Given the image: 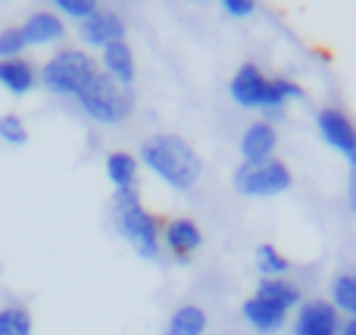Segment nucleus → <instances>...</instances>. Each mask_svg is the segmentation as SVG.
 <instances>
[{
  "label": "nucleus",
  "mask_w": 356,
  "mask_h": 335,
  "mask_svg": "<svg viewBox=\"0 0 356 335\" xmlns=\"http://www.w3.org/2000/svg\"><path fill=\"white\" fill-rule=\"evenodd\" d=\"M138 163L147 173H154L163 185L181 194L194 192L203 176L200 154L191 148V141H184L181 135H172V132H156V135L144 138L138 148Z\"/></svg>",
  "instance_id": "1"
},
{
  "label": "nucleus",
  "mask_w": 356,
  "mask_h": 335,
  "mask_svg": "<svg viewBox=\"0 0 356 335\" xmlns=\"http://www.w3.org/2000/svg\"><path fill=\"white\" fill-rule=\"evenodd\" d=\"M228 98L241 110H257L259 119H275L294 100H303V88L288 75H266L257 63H241L228 81Z\"/></svg>",
  "instance_id": "2"
},
{
  "label": "nucleus",
  "mask_w": 356,
  "mask_h": 335,
  "mask_svg": "<svg viewBox=\"0 0 356 335\" xmlns=\"http://www.w3.org/2000/svg\"><path fill=\"white\" fill-rule=\"evenodd\" d=\"M110 213H113V226H116L119 238H122L141 260H160L163 223L141 204L138 188H131V192H113Z\"/></svg>",
  "instance_id": "3"
},
{
  "label": "nucleus",
  "mask_w": 356,
  "mask_h": 335,
  "mask_svg": "<svg viewBox=\"0 0 356 335\" xmlns=\"http://www.w3.org/2000/svg\"><path fill=\"white\" fill-rule=\"evenodd\" d=\"M41 69V88L56 100H75L81 88L100 72L97 60L81 47H60L47 56Z\"/></svg>",
  "instance_id": "4"
},
{
  "label": "nucleus",
  "mask_w": 356,
  "mask_h": 335,
  "mask_svg": "<svg viewBox=\"0 0 356 335\" xmlns=\"http://www.w3.org/2000/svg\"><path fill=\"white\" fill-rule=\"evenodd\" d=\"M75 107L81 110V116L97 125H122L135 113V88H122L110 75L97 72L81 88Z\"/></svg>",
  "instance_id": "5"
},
{
  "label": "nucleus",
  "mask_w": 356,
  "mask_h": 335,
  "mask_svg": "<svg viewBox=\"0 0 356 335\" xmlns=\"http://www.w3.org/2000/svg\"><path fill=\"white\" fill-rule=\"evenodd\" d=\"M291 185H294V176H291L288 163H282V160L241 163L232 173V188L241 198H250V201L278 198V194L291 192Z\"/></svg>",
  "instance_id": "6"
},
{
  "label": "nucleus",
  "mask_w": 356,
  "mask_h": 335,
  "mask_svg": "<svg viewBox=\"0 0 356 335\" xmlns=\"http://www.w3.org/2000/svg\"><path fill=\"white\" fill-rule=\"evenodd\" d=\"M341 323L344 320L328 298H303L291 320V335H341Z\"/></svg>",
  "instance_id": "7"
},
{
  "label": "nucleus",
  "mask_w": 356,
  "mask_h": 335,
  "mask_svg": "<svg viewBox=\"0 0 356 335\" xmlns=\"http://www.w3.org/2000/svg\"><path fill=\"white\" fill-rule=\"evenodd\" d=\"M125 35H129V25L110 6H97L85 22H79V38L94 50H104L116 41H125Z\"/></svg>",
  "instance_id": "8"
},
{
  "label": "nucleus",
  "mask_w": 356,
  "mask_h": 335,
  "mask_svg": "<svg viewBox=\"0 0 356 335\" xmlns=\"http://www.w3.org/2000/svg\"><path fill=\"white\" fill-rule=\"evenodd\" d=\"M316 129H319L322 141L332 150H338L341 157H350L356 150V125L338 107H322V110L316 113Z\"/></svg>",
  "instance_id": "9"
},
{
  "label": "nucleus",
  "mask_w": 356,
  "mask_h": 335,
  "mask_svg": "<svg viewBox=\"0 0 356 335\" xmlns=\"http://www.w3.org/2000/svg\"><path fill=\"white\" fill-rule=\"evenodd\" d=\"M160 238H163V248H166L178 263H188L191 257L203 248V229L197 226V219H191V217L166 219Z\"/></svg>",
  "instance_id": "10"
},
{
  "label": "nucleus",
  "mask_w": 356,
  "mask_h": 335,
  "mask_svg": "<svg viewBox=\"0 0 356 335\" xmlns=\"http://www.w3.org/2000/svg\"><path fill=\"white\" fill-rule=\"evenodd\" d=\"M275 150H278V129L269 119H257V123H250L241 132V141H238L241 163L275 160Z\"/></svg>",
  "instance_id": "11"
},
{
  "label": "nucleus",
  "mask_w": 356,
  "mask_h": 335,
  "mask_svg": "<svg viewBox=\"0 0 356 335\" xmlns=\"http://www.w3.org/2000/svg\"><path fill=\"white\" fill-rule=\"evenodd\" d=\"M241 317H244V323L257 335H275L288 326L291 313L284 311V307H278L275 301L253 292L250 298H244V304H241Z\"/></svg>",
  "instance_id": "12"
},
{
  "label": "nucleus",
  "mask_w": 356,
  "mask_h": 335,
  "mask_svg": "<svg viewBox=\"0 0 356 335\" xmlns=\"http://www.w3.org/2000/svg\"><path fill=\"white\" fill-rule=\"evenodd\" d=\"M19 29L29 47H56L66 38V22L54 10H31Z\"/></svg>",
  "instance_id": "13"
},
{
  "label": "nucleus",
  "mask_w": 356,
  "mask_h": 335,
  "mask_svg": "<svg viewBox=\"0 0 356 335\" xmlns=\"http://www.w3.org/2000/svg\"><path fill=\"white\" fill-rule=\"evenodd\" d=\"M100 72L110 75L116 85L122 88H135V75H138V63H135V50L129 41H116L110 47L100 50Z\"/></svg>",
  "instance_id": "14"
},
{
  "label": "nucleus",
  "mask_w": 356,
  "mask_h": 335,
  "mask_svg": "<svg viewBox=\"0 0 356 335\" xmlns=\"http://www.w3.org/2000/svg\"><path fill=\"white\" fill-rule=\"evenodd\" d=\"M0 88L13 98H25L35 88H41V69L29 60V56H19V60H0Z\"/></svg>",
  "instance_id": "15"
},
{
  "label": "nucleus",
  "mask_w": 356,
  "mask_h": 335,
  "mask_svg": "<svg viewBox=\"0 0 356 335\" xmlns=\"http://www.w3.org/2000/svg\"><path fill=\"white\" fill-rule=\"evenodd\" d=\"M104 176L113 185V192H131L138 188V176H141V163L129 150H110L104 160Z\"/></svg>",
  "instance_id": "16"
},
{
  "label": "nucleus",
  "mask_w": 356,
  "mask_h": 335,
  "mask_svg": "<svg viewBox=\"0 0 356 335\" xmlns=\"http://www.w3.org/2000/svg\"><path fill=\"white\" fill-rule=\"evenodd\" d=\"M209 329V313L200 304H178L169 313L163 335H207Z\"/></svg>",
  "instance_id": "17"
},
{
  "label": "nucleus",
  "mask_w": 356,
  "mask_h": 335,
  "mask_svg": "<svg viewBox=\"0 0 356 335\" xmlns=\"http://www.w3.org/2000/svg\"><path fill=\"white\" fill-rule=\"evenodd\" d=\"M0 335H35V317L25 301H0Z\"/></svg>",
  "instance_id": "18"
},
{
  "label": "nucleus",
  "mask_w": 356,
  "mask_h": 335,
  "mask_svg": "<svg viewBox=\"0 0 356 335\" xmlns=\"http://www.w3.org/2000/svg\"><path fill=\"white\" fill-rule=\"evenodd\" d=\"M253 292L263 295V298H269V301H275V304L284 307L288 313L303 304V292L291 276H282V279H259Z\"/></svg>",
  "instance_id": "19"
},
{
  "label": "nucleus",
  "mask_w": 356,
  "mask_h": 335,
  "mask_svg": "<svg viewBox=\"0 0 356 335\" xmlns=\"http://www.w3.org/2000/svg\"><path fill=\"white\" fill-rule=\"evenodd\" d=\"M328 301L341 317H356V270H341L328 282Z\"/></svg>",
  "instance_id": "20"
},
{
  "label": "nucleus",
  "mask_w": 356,
  "mask_h": 335,
  "mask_svg": "<svg viewBox=\"0 0 356 335\" xmlns=\"http://www.w3.org/2000/svg\"><path fill=\"white\" fill-rule=\"evenodd\" d=\"M257 270H259V279H282V276L291 273V260L275 244L263 242L257 244Z\"/></svg>",
  "instance_id": "21"
},
{
  "label": "nucleus",
  "mask_w": 356,
  "mask_h": 335,
  "mask_svg": "<svg viewBox=\"0 0 356 335\" xmlns=\"http://www.w3.org/2000/svg\"><path fill=\"white\" fill-rule=\"evenodd\" d=\"M0 144H6V148H25L29 144V125L19 113L0 116Z\"/></svg>",
  "instance_id": "22"
},
{
  "label": "nucleus",
  "mask_w": 356,
  "mask_h": 335,
  "mask_svg": "<svg viewBox=\"0 0 356 335\" xmlns=\"http://www.w3.org/2000/svg\"><path fill=\"white\" fill-rule=\"evenodd\" d=\"M25 50H29V44L22 38V29L3 25L0 29V60H19V56H25Z\"/></svg>",
  "instance_id": "23"
},
{
  "label": "nucleus",
  "mask_w": 356,
  "mask_h": 335,
  "mask_svg": "<svg viewBox=\"0 0 356 335\" xmlns=\"http://www.w3.org/2000/svg\"><path fill=\"white\" fill-rule=\"evenodd\" d=\"M94 10H97V0H54V13L63 19V22H66V19L85 22Z\"/></svg>",
  "instance_id": "24"
},
{
  "label": "nucleus",
  "mask_w": 356,
  "mask_h": 335,
  "mask_svg": "<svg viewBox=\"0 0 356 335\" xmlns=\"http://www.w3.org/2000/svg\"><path fill=\"white\" fill-rule=\"evenodd\" d=\"M222 10L232 19H247L257 13V3H253V0H222Z\"/></svg>",
  "instance_id": "25"
},
{
  "label": "nucleus",
  "mask_w": 356,
  "mask_h": 335,
  "mask_svg": "<svg viewBox=\"0 0 356 335\" xmlns=\"http://www.w3.org/2000/svg\"><path fill=\"white\" fill-rule=\"evenodd\" d=\"M347 163H350V179H347V198H356V150L350 157H347Z\"/></svg>",
  "instance_id": "26"
},
{
  "label": "nucleus",
  "mask_w": 356,
  "mask_h": 335,
  "mask_svg": "<svg viewBox=\"0 0 356 335\" xmlns=\"http://www.w3.org/2000/svg\"><path fill=\"white\" fill-rule=\"evenodd\" d=\"M341 335H356V317H350V320H344V323H341Z\"/></svg>",
  "instance_id": "27"
},
{
  "label": "nucleus",
  "mask_w": 356,
  "mask_h": 335,
  "mask_svg": "<svg viewBox=\"0 0 356 335\" xmlns=\"http://www.w3.org/2000/svg\"><path fill=\"white\" fill-rule=\"evenodd\" d=\"M0 276H3V267H0Z\"/></svg>",
  "instance_id": "28"
}]
</instances>
